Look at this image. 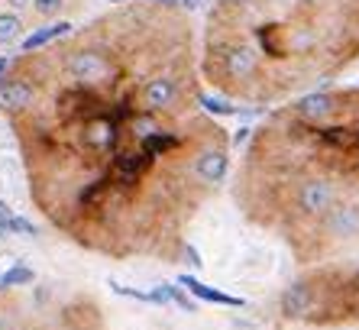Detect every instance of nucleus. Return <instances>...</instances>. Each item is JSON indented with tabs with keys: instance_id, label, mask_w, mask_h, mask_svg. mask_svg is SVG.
I'll list each match as a JSON object with an SVG mask.
<instances>
[{
	"instance_id": "nucleus-1",
	"label": "nucleus",
	"mask_w": 359,
	"mask_h": 330,
	"mask_svg": "<svg viewBox=\"0 0 359 330\" xmlns=\"http://www.w3.org/2000/svg\"><path fill=\"white\" fill-rule=\"evenodd\" d=\"M356 58L359 0H210L201 36V78L246 104L314 91Z\"/></svg>"
},
{
	"instance_id": "nucleus-2",
	"label": "nucleus",
	"mask_w": 359,
	"mask_h": 330,
	"mask_svg": "<svg viewBox=\"0 0 359 330\" xmlns=\"http://www.w3.org/2000/svg\"><path fill=\"white\" fill-rule=\"evenodd\" d=\"M294 207L304 217H327L337 207V188L327 175H301L294 185Z\"/></svg>"
},
{
	"instance_id": "nucleus-3",
	"label": "nucleus",
	"mask_w": 359,
	"mask_h": 330,
	"mask_svg": "<svg viewBox=\"0 0 359 330\" xmlns=\"http://www.w3.org/2000/svg\"><path fill=\"white\" fill-rule=\"evenodd\" d=\"M178 285L182 289H188L194 298H201V301H214V305H226V308H243V298H233V295H224V291L210 289V285H204L201 279H194V275H178Z\"/></svg>"
},
{
	"instance_id": "nucleus-4",
	"label": "nucleus",
	"mask_w": 359,
	"mask_h": 330,
	"mask_svg": "<svg viewBox=\"0 0 359 330\" xmlns=\"http://www.w3.org/2000/svg\"><path fill=\"white\" fill-rule=\"evenodd\" d=\"M72 29H75V23H68V20H59V23H52V26H42V29H36L33 36H26L23 46H20V52H36V49H42V46H49V42L68 36Z\"/></svg>"
},
{
	"instance_id": "nucleus-5",
	"label": "nucleus",
	"mask_w": 359,
	"mask_h": 330,
	"mask_svg": "<svg viewBox=\"0 0 359 330\" xmlns=\"http://www.w3.org/2000/svg\"><path fill=\"white\" fill-rule=\"evenodd\" d=\"M311 301H314L311 285H292V289L282 295V311L288 314V317H304V311H311Z\"/></svg>"
},
{
	"instance_id": "nucleus-6",
	"label": "nucleus",
	"mask_w": 359,
	"mask_h": 330,
	"mask_svg": "<svg viewBox=\"0 0 359 330\" xmlns=\"http://www.w3.org/2000/svg\"><path fill=\"white\" fill-rule=\"evenodd\" d=\"M20 33H23V20H20V13L17 10H4V13H0V46L17 42Z\"/></svg>"
},
{
	"instance_id": "nucleus-7",
	"label": "nucleus",
	"mask_w": 359,
	"mask_h": 330,
	"mask_svg": "<svg viewBox=\"0 0 359 330\" xmlns=\"http://www.w3.org/2000/svg\"><path fill=\"white\" fill-rule=\"evenodd\" d=\"M36 275L33 269H26V265H13V269H7V272L0 275V289H13V285H29Z\"/></svg>"
},
{
	"instance_id": "nucleus-8",
	"label": "nucleus",
	"mask_w": 359,
	"mask_h": 330,
	"mask_svg": "<svg viewBox=\"0 0 359 330\" xmlns=\"http://www.w3.org/2000/svg\"><path fill=\"white\" fill-rule=\"evenodd\" d=\"M29 7H33V13H36V17L49 20V17H59V13H62V7H65V0H33Z\"/></svg>"
},
{
	"instance_id": "nucleus-9",
	"label": "nucleus",
	"mask_w": 359,
	"mask_h": 330,
	"mask_svg": "<svg viewBox=\"0 0 359 330\" xmlns=\"http://www.w3.org/2000/svg\"><path fill=\"white\" fill-rule=\"evenodd\" d=\"M172 305H178L182 311H198V305H194L191 298L182 291V285H172Z\"/></svg>"
},
{
	"instance_id": "nucleus-10",
	"label": "nucleus",
	"mask_w": 359,
	"mask_h": 330,
	"mask_svg": "<svg viewBox=\"0 0 359 330\" xmlns=\"http://www.w3.org/2000/svg\"><path fill=\"white\" fill-rule=\"evenodd\" d=\"M13 217H17V214L10 211V204H7V201H0V227H4V230H7V223L13 220Z\"/></svg>"
},
{
	"instance_id": "nucleus-11",
	"label": "nucleus",
	"mask_w": 359,
	"mask_h": 330,
	"mask_svg": "<svg viewBox=\"0 0 359 330\" xmlns=\"http://www.w3.org/2000/svg\"><path fill=\"white\" fill-rule=\"evenodd\" d=\"M184 259H188V263H191L194 269H201V265H204V263H201V256H198V249H194L191 243H188V246H184Z\"/></svg>"
},
{
	"instance_id": "nucleus-12",
	"label": "nucleus",
	"mask_w": 359,
	"mask_h": 330,
	"mask_svg": "<svg viewBox=\"0 0 359 330\" xmlns=\"http://www.w3.org/2000/svg\"><path fill=\"white\" fill-rule=\"evenodd\" d=\"M29 4H33V0H7L10 10H23V7H29Z\"/></svg>"
},
{
	"instance_id": "nucleus-13",
	"label": "nucleus",
	"mask_w": 359,
	"mask_h": 330,
	"mask_svg": "<svg viewBox=\"0 0 359 330\" xmlns=\"http://www.w3.org/2000/svg\"><path fill=\"white\" fill-rule=\"evenodd\" d=\"M7 68H10V58H4V55H0V78L7 74Z\"/></svg>"
},
{
	"instance_id": "nucleus-14",
	"label": "nucleus",
	"mask_w": 359,
	"mask_h": 330,
	"mask_svg": "<svg viewBox=\"0 0 359 330\" xmlns=\"http://www.w3.org/2000/svg\"><path fill=\"white\" fill-rule=\"evenodd\" d=\"M110 4H126V0H110Z\"/></svg>"
}]
</instances>
